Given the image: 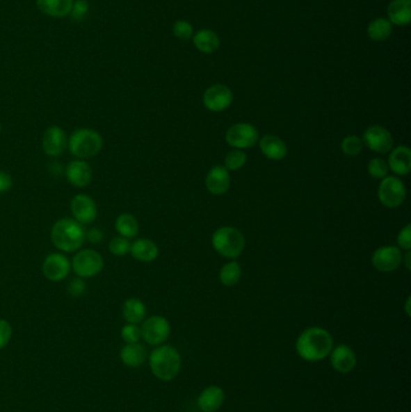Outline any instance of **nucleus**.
<instances>
[{"mask_svg": "<svg viewBox=\"0 0 411 412\" xmlns=\"http://www.w3.org/2000/svg\"><path fill=\"white\" fill-rule=\"evenodd\" d=\"M333 349V338L330 331L320 327H310L300 333L296 343L299 357L307 362H320L328 357Z\"/></svg>", "mask_w": 411, "mask_h": 412, "instance_id": "f257e3e1", "label": "nucleus"}, {"mask_svg": "<svg viewBox=\"0 0 411 412\" xmlns=\"http://www.w3.org/2000/svg\"><path fill=\"white\" fill-rule=\"evenodd\" d=\"M51 241L62 254H74L81 249L86 231L74 218H61L51 228Z\"/></svg>", "mask_w": 411, "mask_h": 412, "instance_id": "f03ea898", "label": "nucleus"}, {"mask_svg": "<svg viewBox=\"0 0 411 412\" xmlns=\"http://www.w3.org/2000/svg\"><path fill=\"white\" fill-rule=\"evenodd\" d=\"M150 369L156 379L163 382L172 381L181 370L179 351L170 345H159L149 356Z\"/></svg>", "mask_w": 411, "mask_h": 412, "instance_id": "7ed1b4c3", "label": "nucleus"}, {"mask_svg": "<svg viewBox=\"0 0 411 412\" xmlns=\"http://www.w3.org/2000/svg\"><path fill=\"white\" fill-rule=\"evenodd\" d=\"M104 140L98 131L90 128H79L68 139V150L76 159L93 158L100 154Z\"/></svg>", "mask_w": 411, "mask_h": 412, "instance_id": "20e7f679", "label": "nucleus"}, {"mask_svg": "<svg viewBox=\"0 0 411 412\" xmlns=\"http://www.w3.org/2000/svg\"><path fill=\"white\" fill-rule=\"evenodd\" d=\"M213 246L217 254L226 258H236L244 251L245 238L233 226H221L213 234Z\"/></svg>", "mask_w": 411, "mask_h": 412, "instance_id": "39448f33", "label": "nucleus"}, {"mask_svg": "<svg viewBox=\"0 0 411 412\" xmlns=\"http://www.w3.org/2000/svg\"><path fill=\"white\" fill-rule=\"evenodd\" d=\"M70 263L74 272L81 279L97 277L104 267L102 254L93 249H79Z\"/></svg>", "mask_w": 411, "mask_h": 412, "instance_id": "423d86ee", "label": "nucleus"}, {"mask_svg": "<svg viewBox=\"0 0 411 412\" xmlns=\"http://www.w3.org/2000/svg\"><path fill=\"white\" fill-rule=\"evenodd\" d=\"M380 203L389 208H397L404 203L407 190L401 179L386 176L381 180L378 190Z\"/></svg>", "mask_w": 411, "mask_h": 412, "instance_id": "0eeeda50", "label": "nucleus"}, {"mask_svg": "<svg viewBox=\"0 0 411 412\" xmlns=\"http://www.w3.org/2000/svg\"><path fill=\"white\" fill-rule=\"evenodd\" d=\"M141 338L146 344L159 346L167 341L170 334V324L167 318L154 315L146 318L141 324Z\"/></svg>", "mask_w": 411, "mask_h": 412, "instance_id": "6e6552de", "label": "nucleus"}, {"mask_svg": "<svg viewBox=\"0 0 411 412\" xmlns=\"http://www.w3.org/2000/svg\"><path fill=\"white\" fill-rule=\"evenodd\" d=\"M258 139L257 129L250 123H236L226 133L227 144L238 150L251 149L257 144Z\"/></svg>", "mask_w": 411, "mask_h": 412, "instance_id": "1a4fd4ad", "label": "nucleus"}, {"mask_svg": "<svg viewBox=\"0 0 411 412\" xmlns=\"http://www.w3.org/2000/svg\"><path fill=\"white\" fill-rule=\"evenodd\" d=\"M41 270L44 277L52 282L63 281L70 274L72 263L68 257L62 252H54L44 259Z\"/></svg>", "mask_w": 411, "mask_h": 412, "instance_id": "9d476101", "label": "nucleus"}, {"mask_svg": "<svg viewBox=\"0 0 411 412\" xmlns=\"http://www.w3.org/2000/svg\"><path fill=\"white\" fill-rule=\"evenodd\" d=\"M363 144L376 154H389L394 149L392 134L381 126H371L363 133Z\"/></svg>", "mask_w": 411, "mask_h": 412, "instance_id": "9b49d317", "label": "nucleus"}, {"mask_svg": "<svg viewBox=\"0 0 411 412\" xmlns=\"http://www.w3.org/2000/svg\"><path fill=\"white\" fill-rule=\"evenodd\" d=\"M72 218L82 226L92 224L98 216V208L95 199L87 195H74L70 201Z\"/></svg>", "mask_w": 411, "mask_h": 412, "instance_id": "f8f14e48", "label": "nucleus"}, {"mask_svg": "<svg viewBox=\"0 0 411 412\" xmlns=\"http://www.w3.org/2000/svg\"><path fill=\"white\" fill-rule=\"evenodd\" d=\"M42 150L49 157H58L68 149V136L63 128L50 126L46 128L42 135Z\"/></svg>", "mask_w": 411, "mask_h": 412, "instance_id": "ddd939ff", "label": "nucleus"}, {"mask_svg": "<svg viewBox=\"0 0 411 412\" xmlns=\"http://www.w3.org/2000/svg\"><path fill=\"white\" fill-rule=\"evenodd\" d=\"M233 93L225 85L209 87L203 97L204 106L213 113H222L231 106Z\"/></svg>", "mask_w": 411, "mask_h": 412, "instance_id": "4468645a", "label": "nucleus"}, {"mask_svg": "<svg viewBox=\"0 0 411 412\" xmlns=\"http://www.w3.org/2000/svg\"><path fill=\"white\" fill-rule=\"evenodd\" d=\"M403 263L401 249L396 246L379 247L371 256V264L381 272H392Z\"/></svg>", "mask_w": 411, "mask_h": 412, "instance_id": "2eb2a0df", "label": "nucleus"}, {"mask_svg": "<svg viewBox=\"0 0 411 412\" xmlns=\"http://www.w3.org/2000/svg\"><path fill=\"white\" fill-rule=\"evenodd\" d=\"M65 177L69 183L75 188L90 186L93 180V172L90 164L83 159H74L65 168Z\"/></svg>", "mask_w": 411, "mask_h": 412, "instance_id": "dca6fc26", "label": "nucleus"}, {"mask_svg": "<svg viewBox=\"0 0 411 412\" xmlns=\"http://www.w3.org/2000/svg\"><path fill=\"white\" fill-rule=\"evenodd\" d=\"M330 365L335 372L348 374L353 372L357 364V358L353 349L348 345H338L332 349L330 354Z\"/></svg>", "mask_w": 411, "mask_h": 412, "instance_id": "f3484780", "label": "nucleus"}, {"mask_svg": "<svg viewBox=\"0 0 411 412\" xmlns=\"http://www.w3.org/2000/svg\"><path fill=\"white\" fill-rule=\"evenodd\" d=\"M207 190L213 195H222L229 190L231 186V176L229 172L222 165H215L210 169V172L205 179Z\"/></svg>", "mask_w": 411, "mask_h": 412, "instance_id": "a211bd4d", "label": "nucleus"}, {"mask_svg": "<svg viewBox=\"0 0 411 412\" xmlns=\"http://www.w3.org/2000/svg\"><path fill=\"white\" fill-rule=\"evenodd\" d=\"M226 400V393L218 386H209L202 390L197 399L199 410L203 412H216Z\"/></svg>", "mask_w": 411, "mask_h": 412, "instance_id": "6ab92c4d", "label": "nucleus"}, {"mask_svg": "<svg viewBox=\"0 0 411 412\" xmlns=\"http://www.w3.org/2000/svg\"><path fill=\"white\" fill-rule=\"evenodd\" d=\"M389 170L398 176H405L411 170V151L408 146H398L389 152Z\"/></svg>", "mask_w": 411, "mask_h": 412, "instance_id": "aec40b11", "label": "nucleus"}, {"mask_svg": "<svg viewBox=\"0 0 411 412\" xmlns=\"http://www.w3.org/2000/svg\"><path fill=\"white\" fill-rule=\"evenodd\" d=\"M147 349L140 343L126 344L120 351V358L128 368H139L147 359Z\"/></svg>", "mask_w": 411, "mask_h": 412, "instance_id": "412c9836", "label": "nucleus"}, {"mask_svg": "<svg viewBox=\"0 0 411 412\" xmlns=\"http://www.w3.org/2000/svg\"><path fill=\"white\" fill-rule=\"evenodd\" d=\"M129 254L133 258L139 262H154V259L159 257V247L154 241L141 238L131 242Z\"/></svg>", "mask_w": 411, "mask_h": 412, "instance_id": "4be33fe9", "label": "nucleus"}, {"mask_svg": "<svg viewBox=\"0 0 411 412\" xmlns=\"http://www.w3.org/2000/svg\"><path fill=\"white\" fill-rule=\"evenodd\" d=\"M391 24L407 26L411 21V0H392L387 8Z\"/></svg>", "mask_w": 411, "mask_h": 412, "instance_id": "5701e85b", "label": "nucleus"}, {"mask_svg": "<svg viewBox=\"0 0 411 412\" xmlns=\"http://www.w3.org/2000/svg\"><path fill=\"white\" fill-rule=\"evenodd\" d=\"M259 147L262 154L271 160H281L287 154V146L275 135H264L259 140Z\"/></svg>", "mask_w": 411, "mask_h": 412, "instance_id": "b1692460", "label": "nucleus"}, {"mask_svg": "<svg viewBox=\"0 0 411 412\" xmlns=\"http://www.w3.org/2000/svg\"><path fill=\"white\" fill-rule=\"evenodd\" d=\"M72 0H36V6L42 14L59 19L72 13Z\"/></svg>", "mask_w": 411, "mask_h": 412, "instance_id": "393cba45", "label": "nucleus"}, {"mask_svg": "<svg viewBox=\"0 0 411 412\" xmlns=\"http://www.w3.org/2000/svg\"><path fill=\"white\" fill-rule=\"evenodd\" d=\"M122 316L127 323L139 324L146 318V306L139 298H129L122 305Z\"/></svg>", "mask_w": 411, "mask_h": 412, "instance_id": "a878e982", "label": "nucleus"}, {"mask_svg": "<svg viewBox=\"0 0 411 412\" xmlns=\"http://www.w3.org/2000/svg\"><path fill=\"white\" fill-rule=\"evenodd\" d=\"M195 49L203 53H213L220 47V38L210 29H202L193 37Z\"/></svg>", "mask_w": 411, "mask_h": 412, "instance_id": "bb28decb", "label": "nucleus"}, {"mask_svg": "<svg viewBox=\"0 0 411 412\" xmlns=\"http://www.w3.org/2000/svg\"><path fill=\"white\" fill-rule=\"evenodd\" d=\"M115 229L123 238L133 239L139 231V222L131 213H121L115 221Z\"/></svg>", "mask_w": 411, "mask_h": 412, "instance_id": "cd10ccee", "label": "nucleus"}, {"mask_svg": "<svg viewBox=\"0 0 411 412\" xmlns=\"http://www.w3.org/2000/svg\"><path fill=\"white\" fill-rule=\"evenodd\" d=\"M366 33L373 41H384L392 34V24L389 19L378 17L369 23Z\"/></svg>", "mask_w": 411, "mask_h": 412, "instance_id": "c85d7f7f", "label": "nucleus"}, {"mask_svg": "<svg viewBox=\"0 0 411 412\" xmlns=\"http://www.w3.org/2000/svg\"><path fill=\"white\" fill-rule=\"evenodd\" d=\"M241 277V267L239 263L229 262L222 267L220 272V281L227 287H233L240 281Z\"/></svg>", "mask_w": 411, "mask_h": 412, "instance_id": "c756f323", "label": "nucleus"}, {"mask_svg": "<svg viewBox=\"0 0 411 412\" xmlns=\"http://www.w3.org/2000/svg\"><path fill=\"white\" fill-rule=\"evenodd\" d=\"M246 160H248V157H246L244 151L235 149L227 154L226 158H225V168L228 172L239 170L246 164Z\"/></svg>", "mask_w": 411, "mask_h": 412, "instance_id": "7c9ffc66", "label": "nucleus"}, {"mask_svg": "<svg viewBox=\"0 0 411 412\" xmlns=\"http://www.w3.org/2000/svg\"><path fill=\"white\" fill-rule=\"evenodd\" d=\"M131 245L129 239L121 236H115L108 242V251L116 257H124L131 252Z\"/></svg>", "mask_w": 411, "mask_h": 412, "instance_id": "2f4dec72", "label": "nucleus"}, {"mask_svg": "<svg viewBox=\"0 0 411 412\" xmlns=\"http://www.w3.org/2000/svg\"><path fill=\"white\" fill-rule=\"evenodd\" d=\"M341 151L348 157H357L363 149V141L356 135H348L341 141Z\"/></svg>", "mask_w": 411, "mask_h": 412, "instance_id": "473e14b6", "label": "nucleus"}, {"mask_svg": "<svg viewBox=\"0 0 411 412\" xmlns=\"http://www.w3.org/2000/svg\"><path fill=\"white\" fill-rule=\"evenodd\" d=\"M368 174L374 180H382L389 174V165L382 158H373L368 163Z\"/></svg>", "mask_w": 411, "mask_h": 412, "instance_id": "72a5a7b5", "label": "nucleus"}, {"mask_svg": "<svg viewBox=\"0 0 411 412\" xmlns=\"http://www.w3.org/2000/svg\"><path fill=\"white\" fill-rule=\"evenodd\" d=\"M121 338L126 344L139 343V340L141 339L140 327L133 323H127L121 329Z\"/></svg>", "mask_w": 411, "mask_h": 412, "instance_id": "f704fd0d", "label": "nucleus"}, {"mask_svg": "<svg viewBox=\"0 0 411 412\" xmlns=\"http://www.w3.org/2000/svg\"><path fill=\"white\" fill-rule=\"evenodd\" d=\"M172 33L180 40H188L193 35V27L190 22L179 19L172 26Z\"/></svg>", "mask_w": 411, "mask_h": 412, "instance_id": "c9c22d12", "label": "nucleus"}, {"mask_svg": "<svg viewBox=\"0 0 411 412\" xmlns=\"http://www.w3.org/2000/svg\"><path fill=\"white\" fill-rule=\"evenodd\" d=\"M13 338V327L6 320L0 318V349H5Z\"/></svg>", "mask_w": 411, "mask_h": 412, "instance_id": "e433bc0d", "label": "nucleus"}, {"mask_svg": "<svg viewBox=\"0 0 411 412\" xmlns=\"http://www.w3.org/2000/svg\"><path fill=\"white\" fill-rule=\"evenodd\" d=\"M397 244L399 249H404V251H410L411 249V224L403 228L402 231H399L397 236Z\"/></svg>", "mask_w": 411, "mask_h": 412, "instance_id": "4c0bfd02", "label": "nucleus"}, {"mask_svg": "<svg viewBox=\"0 0 411 412\" xmlns=\"http://www.w3.org/2000/svg\"><path fill=\"white\" fill-rule=\"evenodd\" d=\"M86 290V283L82 280L81 277H77L72 280L68 286L69 295L72 297H81Z\"/></svg>", "mask_w": 411, "mask_h": 412, "instance_id": "58836bf2", "label": "nucleus"}, {"mask_svg": "<svg viewBox=\"0 0 411 412\" xmlns=\"http://www.w3.org/2000/svg\"><path fill=\"white\" fill-rule=\"evenodd\" d=\"M88 11V4L85 0H77L75 4H72V19H81Z\"/></svg>", "mask_w": 411, "mask_h": 412, "instance_id": "ea45409f", "label": "nucleus"}, {"mask_svg": "<svg viewBox=\"0 0 411 412\" xmlns=\"http://www.w3.org/2000/svg\"><path fill=\"white\" fill-rule=\"evenodd\" d=\"M86 239L90 241V244H100L102 241L104 240V233L99 228L93 226L86 231Z\"/></svg>", "mask_w": 411, "mask_h": 412, "instance_id": "a19ab883", "label": "nucleus"}, {"mask_svg": "<svg viewBox=\"0 0 411 412\" xmlns=\"http://www.w3.org/2000/svg\"><path fill=\"white\" fill-rule=\"evenodd\" d=\"M13 187V177L6 172L0 170V193L9 192Z\"/></svg>", "mask_w": 411, "mask_h": 412, "instance_id": "79ce46f5", "label": "nucleus"}, {"mask_svg": "<svg viewBox=\"0 0 411 412\" xmlns=\"http://www.w3.org/2000/svg\"><path fill=\"white\" fill-rule=\"evenodd\" d=\"M410 251H407V254H405V261H404V264H405V267H407L408 270H410Z\"/></svg>", "mask_w": 411, "mask_h": 412, "instance_id": "37998d69", "label": "nucleus"}, {"mask_svg": "<svg viewBox=\"0 0 411 412\" xmlns=\"http://www.w3.org/2000/svg\"><path fill=\"white\" fill-rule=\"evenodd\" d=\"M409 305H410V297L407 299V305H405V311H407L408 316H410V308H409Z\"/></svg>", "mask_w": 411, "mask_h": 412, "instance_id": "c03bdc74", "label": "nucleus"}, {"mask_svg": "<svg viewBox=\"0 0 411 412\" xmlns=\"http://www.w3.org/2000/svg\"><path fill=\"white\" fill-rule=\"evenodd\" d=\"M0 134H1V123H0Z\"/></svg>", "mask_w": 411, "mask_h": 412, "instance_id": "a18cd8bd", "label": "nucleus"}]
</instances>
